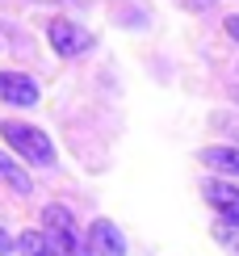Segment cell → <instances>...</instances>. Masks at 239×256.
<instances>
[{"instance_id":"obj_1","label":"cell","mask_w":239,"mask_h":256,"mask_svg":"<svg viewBox=\"0 0 239 256\" xmlns=\"http://www.w3.org/2000/svg\"><path fill=\"white\" fill-rule=\"evenodd\" d=\"M42 231H46V240L59 248V256H92L88 240L80 236V227H76V218H72V210L42 206Z\"/></svg>"},{"instance_id":"obj_2","label":"cell","mask_w":239,"mask_h":256,"mask_svg":"<svg viewBox=\"0 0 239 256\" xmlns=\"http://www.w3.org/2000/svg\"><path fill=\"white\" fill-rule=\"evenodd\" d=\"M0 134H4V143L13 147V152H21L30 164H38V168L55 164V143H50L38 126H30V122H4V126H0Z\"/></svg>"},{"instance_id":"obj_3","label":"cell","mask_w":239,"mask_h":256,"mask_svg":"<svg viewBox=\"0 0 239 256\" xmlns=\"http://www.w3.org/2000/svg\"><path fill=\"white\" fill-rule=\"evenodd\" d=\"M46 38H50V46H55L63 59H72V55H80V50H88V42H92L80 26H76V21H63V17H55V21L46 26Z\"/></svg>"},{"instance_id":"obj_4","label":"cell","mask_w":239,"mask_h":256,"mask_svg":"<svg viewBox=\"0 0 239 256\" xmlns=\"http://www.w3.org/2000/svg\"><path fill=\"white\" fill-rule=\"evenodd\" d=\"M84 240H88L92 256H126V240H122V231H118L110 218H96Z\"/></svg>"},{"instance_id":"obj_5","label":"cell","mask_w":239,"mask_h":256,"mask_svg":"<svg viewBox=\"0 0 239 256\" xmlns=\"http://www.w3.org/2000/svg\"><path fill=\"white\" fill-rule=\"evenodd\" d=\"M0 101L30 110V105H38V84L21 72H0Z\"/></svg>"},{"instance_id":"obj_6","label":"cell","mask_w":239,"mask_h":256,"mask_svg":"<svg viewBox=\"0 0 239 256\" xmlns=\"http://www.w3.org/2000/svg\"><path fill=\"white\" fill-rule=\"evenodd\" d=\"M202 194H206V202H210L226 222L239 227V189L235 185H226V180H202Z\"/></svg>"},{"instance_id":"obj_7","label":"cell","mask_w":239,"mask_h":256,"mask_svg":"<svg viewBox=\"0 0 239 256\" xmlns=\"http://www.w3.org/2000/svg\"><path fill=\"white\" fill-rule=\"evenodd\" d=\"M202 164H210L214 172L239 176V147H202Z\"/></svg>"},{"instance_id":"obj_8","label":"cell","mask_w":239,"mask_h":256,"mask_svg":"<svg viewBox=\"0 0 239 256\" xmlns=\"http://www.w3.org/2000/svg\"><path fill=\"white\" fill-rule=\"evenodd\" d=\"M21 252L26 256H59V248L46 240V231H21Z\"/></svg>"},{"instance_id":"obj_9","label":"cell","mask_w":239,"mask_h":256,"mask_svg":"<svg viewBox=\"0 0 239 256\" xmlns=\"http://www.w3.org/2000/svg\"><path fill=\"white\" fill-rule=\"evenodd\" d=\"M0 176H4L8 185L17 189V194H30V176L21 172V168H17V164H13V160H8V156H0Z\"/></svg>"},{"instance_id":"obj_10","label":"cell","mask_w":239,"mask_h":256,"mask_svg":"<svg viewBox=\"0 0 239 256\" xmlns=\"http://www.w3.org/2000/svg\"><path fill=\"white\" fill-rule=\"evenodd\" d=\"M222 30H226V38H235V42H239V13L226 17V21H222Z\"/></svg>"},{"instance_id":"obj_11","label":"cell","mask_w":239,"mask_h":256,"mask_svg":"<svg viewBox=\"0 0 239 256\" xmlns=\"http://www.w3.org/2000/svg\"><path fill=\"white\" fill-rule=\"evenodd\" d=\"M8 252H13V236H8V231L0 227V256H8Z\"/></svg>"},{"instance_id":"obj_12","label":"cell","mask_w":239,"mask_h":256,"mask_svg":"<svg viewBox=\"0 0 239 256\" xmlns=\"http://www.w3.org/2000/svg\"><path fill=\"white\" fill-rule=\"evenodd\" d=\"M184 4H189V8H193V13H206V8H210V4H214V0H184Z\"/></svg>"},{"instance_id":"obj_13","label":"cell","mask_w":239,"mask_h":256,"mask_svg":"<svg viewBox=\"0 0 239 256\" xmlns=\"http://www.w3.org/2000/svg\"><path fill=\"white\" fill-rule=\"evenodd\" d=\"M34 4H55V0H34Z\"/></svg>"}]
</instances>
